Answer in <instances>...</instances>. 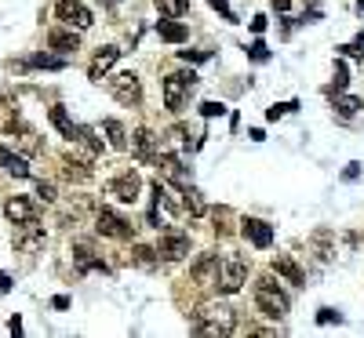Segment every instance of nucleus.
Instances as JSON below:
<instances>
[{
    "label": "nucleus",
    "instance_id": "nucleus-1",
    "mask_svg": "<svg viewBox=\"0 0 364 338\" xmlns=\"http://www.w3.org/2000/svg\"><path fill=\"white\" fill-rule=\"evenodd\" d=\"M233 327H237V313H233L226 302H211V306H201L197 316H194V331L197 334H230Z\"/></svg>",
    "mask_w": 364,
    "mask_h": 338
},
{
    "label": "nucleus",
    "instance_id": "nucleus-2",
    "mask_svg": "<svg viewBox=\"0 0 364 338\" xmlns=\"http://www.w3.org/2000/svg\"><path fill=\"white\" fill-rule=\"evenodd\" d=\"M255 306H259L263 316H270V320H284L291 302H288V294L273 284V277H259L255 280Z\"/></svg>",
    "mask_w": 364,
    "mask_h": 338
},
{
    "label": "nucleus",
    "instance_id": "nucleus-3",
    "mask_svg": "<svg viewBox=\"0 0 364 338\" xmlns=\"http://www.w3.org/2000/svg\"><path fill=\"white\" fill-rule=\"evenodd\" d=\"M197 73L194 70H182V73H171V77H164V105L171 113H179L182 105H186V98L194 95V88H197Z\"/></svg>",
    "mask_w": 364,
    "mask_h": 338
},
{
    "label": "nucleus",
    "instance_id": "nucleus-4",
    "mask_svg": "<svg viewBox=\"0 0 364 338\" xmlns=\"http://www.w3.org/2000/svg\"><path fill=\"white\" fill-rule=\"evenodd\" d=\"M248 280V259L244 255H226L219 259V280H215V291L222 294H237Z\"/></svg>",
    "mask_w": 364,
    "mask_h": 338
},
{
    "label": "nucleus",
    "instance_id": "nucleus-5",
    "mask_svg": "<svg viewBox=\"0 0 364 338\" xmlns=\"http://www.w3.org/2000/svg\"><path fill=\"white\" fill-rule=\"evenodd\" d=\"M55 15H58L62 26H70V30H77V33H84V30L95 22L92 8L80 4V0H58V4H55Z\"/></svg>",
    "mask_w": 364,
    "mask_h": 338
},
{
    "label": "nucleus",
    "instance_id": "nucleus-6",
    "mask_svg": "<svg viewBox=\"0 0 364 338\" xmlns=\"http://www.w3.org/2000/svg\"><path fill=\"white\" fill-rule=\"evenodd\" d=\"M95 229H99L102 237H113V240H132V237H135V226L127 222V219H120L117 211H110V207H102V211H99Z\"/></svg>",
    "mask_w": 364,
    "mask_h": 338
},
{
    "label": "nucleus",
    "instance_id": "nucleus-7",
    "mask_svg": "<svg viewBox=\"0 0 364 338\" xmlns=\"http://www.w3.org/2000/svg\"><path fill=\"white\" fill-rule=\"evenodd\" d=\"M48 244V233H44V226H37V222H23L15 229V251L18 255H33V251H40Z\"/></svg>",
    "mask_w": 364,
    "mask_h": 338
},
{
    "label": "nucleus",
    "instance_id": "nucleus-8",
    "mask_svg": "<svg viewBox=\"0 0 364 338\" xmlns=\"http://www.w3.org/2000/svg\"><path fill=\"white\" fill-rule=\"evenodd\" d=\"M106 193H110L113 200H120V204H135L139 193H142V178H139V171H124V175H117L110 186H106Z\"/></svg>",
    "mask_w": 364,
    "mask_h": 338
},
{
    "label": "nucleus",
    "instance_id": "nucleus-9",
    "mask_svg": "<svg viewBox=\"0 0 364 338\" xmlns=\"http://www.w3.org/2000/svg\"><path fill=\"white\" fill-rule=\"evenodd\" d=\"M157 255H164L168 262H179L189 255V237L182 229H164L161 233V244H157Z\"/></svg>",
    "mask_w": 364,
    "mask_h": 338
},
{
    "label": "nucleus",
    "instance_id": "nucleus-10",
    "mask_svg": "<svg viewBox=\"0 0 364 338\" xmlns=\"http://www.w3.org/2000/svg\"><path fill=\"white\" fill-rule=\"evenodd\" d=\"M110 91H113L117 102H124V105H139V102H142V84H139L135 73H120L117 80H110Z\"/></svg>",
    "mask_w": 364,
    "mask_h": 338
},
{
    "label": "nucleus",
    "instance_id": "nucleus-11",
    "mask_svg": "<svg viewBox=\"0 0 364 338\" xmlns=\"http://www.w3.org/2000/svg\"><path fill=\"white\" fill-rule=\"evenodd\" d=\"M117 58H120V51H117L113 44H110V48H99V55L92 58V66H88V80L102 84V77L117 66Z\"/></svg>",
    "mask_w": 364,
    "mask_h": 338
},
{
    "label": "nucleus",
    "instance_id": "nucleus-12",
    "mask_svg": "<svg viewBox=\"0 0 364 338\" xmlns=\"http://www.w3.org/2000/svg\"><path fill=\"white\" fill-rule=\"evenodd\" d=\"M189 273H194V280L201 287H215V280H219V255H201Z\"/></svg>",
    "mask_w": 364,
    "mask_h": 338
},
{
    "label": "nucleus",
    "instance_id": "nucleus-13",
    "mask_svg": "<svg viewBox=\"0 0 364 338\" xmlns=\"http://www.w3.org/2000/svg\"><path fill=\"white\" fill-rule=\"evenodd\" d=\"M4 215H8V222L23 226V222H37V207L26 197H11V200H4Z\"/></svg>",
    "mask_w": 364,
    "mask_h": 338
},
{
    "label": "nucleus",
    "instance_id": "nucleus-14",
    "mask_svg": "<svg viewBox=\"0 0 364 338\" xmlns=\"http://www.w3.org/2000/svg\"><path fill=\"white\" fill-rule=\"evenodd\" d=\"M241 233H244V240H251L255 247H270V244H273V229H270L263 219H244V222H241Z\"/></svg>",
    "mask_w": 364,
    "mask_h": 338
},
{
    "label": "nucleus",
    "instance_id": "nucleus-15",
    "mask_svg": "<svg viewBox=\"0 0 364 338\" xmlns=\"http://www.w3.org/2000/svg\"><path fill=\"white\" fill-rule=\"evenodd\" d=\"M48 48H51V51H62V55H73V51L80 48V33L70 30V26H66V30H51V33H48Z\"/></svg>",
    "mask_w": 364,
    "mask_h": 338
},
{
    "label": "nucleus",
    "instance_id": "nucleus-16",
    "mask_svg": "<svg viewBox=\"0 0 364 338\" xmlns=\"http://www.w3.org/2000/svg\"><path fill=\"white\" fill-rule=\"evenodd\" d=\"M273 273H277V277H284L288 284H295V287L306 284V273L291 262V255H277V259H273Z\"/></svg>",
    "mask_w": 364,
    "mask_h": 338
},
{
    "label": "nucleus",
    "instance_id": "nucleus-17",
    "mask_svg": "<svg viewBox=\"0 0 364 338\" xmlns=\"http://www.w3.org/2000/svg\"><path fill=\"white\" fill-rule=\"evenodd\" d=\"M132 145H135V157L139 160H157V138H153V131H149V128H139L132 135Z\"/></svg>",
    "mask_w": 364,
    "mask_h": 338
},
{
    "label": "nucleus",
    "instance_id": "nucleus-18",
    "mask_svg": "<svg viewBox=\"0 0 364 338\" xmlns=\"http://www.w3.org/2000/svg\"><path fill=\"white\" fill-rule=\"evenodd\" d=\"M0 167H4L8 175H15V178H30V164H26V157H18V153L4 150V145H0Z\"/></svg>",
    "mask_w": 364,
    "mask_h": 338
},
{
    "label": "nucleus",
    "instance_id": "nucleus-19",
    "mask_svg": "<svg viewBox=\"0 0 364 338\" xmlns=\"http://www.w3.org/2000/svg\"><path fill=\"white\" fill-rule=\"evenodd\" d=\"M157 33H161V40H168V44H182V40L189 37V30L182 22H175V18H161Z\"/></svg>",
    "mask_w": 364,
    "mask_h": 338
},
{
    "label": "nucleus",
    "instance_id": "nucleus-20",
    "mask_svg": "<svg viewBox=\"0 0 364 338\" xmlns=\"http://www.w3.org/2000/svg\"><path fill=\"white\" fill-rule=\"evenodd\" d=\"M51 124H55V128H58L62 135H66L70 142H77V128H80V124H73V120H70L66 105H51Z\"/></svg>",
    "mask_w": 364,
    "mask_h": 338
},
{
    "label": "nucleus",
    "instance_id": "nucleus-21",
    "mask_svg": "<svg viewBox=\"0 0 364 338\" xmlns=\"http://www.w3.org/2000/svg\"><path fill=\"white\" fill-rule=\"evenodd\" d=\"M102 131H106V138H110V145L113 150H127V131H124V124L120 120H102Z\"/></svg>",
    "mask_w": 364,
    "mask_h": 338
},
{
    "label": "nucleus",
    "instance_id": "nucleus-22",
    "mask_svg": "<svg viewBox=\"0 0 364 338\" xmlns=\"http://www.w3.org/2000/svg\"><path fill=\"white\" fill-rule=\"evenodd\" d=\"M179 189H182V207H186L194 219H201L204 211H208V207H204V200H201V193H197V189L189 186V182H186V186H179Z\"/></svg>",
    "mask_w": 364,
    "mask_h": 338
},
{
    "label": "nucleus",
    "instance_id": "nucleus-23",
    "mask_svg": "<svg viewBox=\"0 0 364 338\" xmlns=\"http://www.w3.org/2000/svg\"><path fill=\"white\" fill-rule=\"evenodd\" d=\"M18 105L11 102V98H0V131H15L18 128Z\"/></svg>",
    "mask_w": 364,
    "mask_h": 338
},
{
    "label": "nucleus",
    "instance_id": "nucleus-24",
    "mask_svg": "<svg viewBox=\"0 0 364 338\" xmlns=\"http://www.w3.org/2000/svg\"><path fill=\"white\" fill-rule=\"evenodd\" d=\"M189 11V0H157V15L161 18H182Z\"/></svg>",
    "mask_w": 364,
    "mask_h": 338
},
{
    "label": "nucleus",
    "instance_id": "nucleus-25",
    "mask_svg": "<svg viewBox=\"0 0 364 338\" xmlns=\"http://www.w3.org/2000/svg\"><path fill=\"white\" fill-rule=\"evenodd\" d=\"M335 110H339L342 117H353V113L364 110V102H360L357 95H342V91H335Z\"/></svg>",
    "mask_w": 364,
    "mask_h": 338
},
{
    "label": "nucleus",
    "instance_id": "nucleus-26",
    "mask_svg": "<svg viewBox=\"0 0 364 338\" xmlns=\"http://www.w3.org/2000/svg\"><path fill=\"white\" fill-rule=\"evenodd\" d=\"M33 70H66V58H55V55H33L30 58Z\"/></svg>",
    "mask_w": 364,
    "mask_h": 338
},
{
    "label": "nucleus",
    "instance_id": "nucleus-27",
    "mask_svg": "<svg viewBox=\"0 0 364 338\" xmlns=\"http://www.w3.org/2000/svg\"><path fill=\"white\" fill-rule=\"evenodd\" d=\"M346 84H350V70L342 58H335V91H346Z\"/></svg>",
    "mask_w": 364,
    "mask_h": 338
},
{
    "label": "nucleus",
    "instance_id": "nucleus-28",
    "mask_svg": "<svg viewBox=\"0 0 364 338\" xmlns=\"http://www.w3.org/2000/svg\"><path fill=\"white\" fill-rule=\"evenodd\" d=\"M291 110H299V102H277V105H270V110H266V117H270V120H281V117L291 113Z\"/></svg>",
    "mask_w": 364,
    "mask_h": 338
},
{
    "label": "nucleus",
    "instance_id": "nucleus-29",
    "mask_svg": "<svg viewBox=\"0 0 364 338\" xmlns=\"http://www.w3.org/2000/svg\"><path fill=\"white\" fill-rule=\"evenodd\" d=\"M248 58H251V62H266V58H270V48H266V40H255V44L248 48Z\"/></svg>",
    "mask_w": 364,
    "mask_h": 338
},
{
    "label": "nucleus",
    "instance_id": "nucleus-30",
    "mask_svg": "<svg viewBox=\"0 0 364 338\" xmlns=\"http://www.w3.org/2000/svg\"><path fill=\"white\" fill-rule=\"evenodd\" d=\"M135 262H139V266H153V262H157V251L139 244V247H135Z\"/></svg>",
    "mask_w": 364,
    "mask_h": 338
},
{
    "label": "nucleus",
    "instance_id": "nucleus-31",
    "mask_svg": "<svg viewBox=\"0 0 364 338\" xmlns=\"http://www.w3.org/2000/svg\"><path fill=\"white\" fill-rule=\"evenodd\" d=\"M339 51H342V55H350V58H364V33L353 40V44H342Z\"/></svg>",
    "mask_w": 364,
    "mask_h": 338
},
{
    "label": "nucleus",
    "instance_id": "nucleus-32",
    "mask_svg": "<svg viewBox=\"0 0 364 338\" xmlns=\"http://www.w3.org/2000/svg\"><path fill=\"white\" fill-rule=\"evenodd\" d=\"M37 197L44 200V204H55V200H58V193H55L51 182H37Z\"/></svg>",
    "mask_w": 364,
    "mask_h": 338
},
{
    "label": "nucleus",
    "instance_id": "nucleus-33",
    "mask_svg": "<svg viewBox=\"0 0 364 338\" xmlns=\"http://www.w3.org/2000/svg\"><path fill=\"white\" fill-rule=\"evenodd\" d=\"M222 113H226V105H222V102H201V117H208V120H211V117H222Z\"/></svg>",
    "mask_w": 364,
    "mask_h": 338
},
{
    "label": "nucleus",
    "instance_id": "nucleus-34",
    "mask_svg": "<svg viewBox=\"0 0 364 338\" xmlns=\"http://www.w3.org/2000/svg\"><path fill=\"white\" fill-rule=\"evenodd\" d=\"M208 4H211V8H215V11H219V15L226 18V22H237V15H233V8L226 4V0H208Z\"/></svg>",
    "mask_w": 364,
    "mask_h": 338
},
{
    "label": "nucleus",
    "instance_id": "nucleus-35",
    "mask_svg": "<svg viewBox=\"0 0 364 338\" xmlns=\"http://www.w3.org/2000/svg\"><path fill=\"white\" fill-rule=\"evenodd\" d=\"M342 320V313H335V309H317V324H339Z\"/></svg>",
    "mask_w": 364,
    "mask_h": 338
},
{
    "label": "nucleus",
    "instance_id": "nucleus-36",
    "mask_svg": "<svg viewBox=\"0 0 364 338\" xmlns=\"http://www.w3.org/2000/svg\"><path fill=\"white\" fill-rule=\"evenodd\" d=\"M357 175H360V164H357V160H353V164H346V171H342V178H346V182H353Z\"/></svg>",
    "mask_w": 364,
    "mask_h": 338
},
{
    "label": "nucleus",
    "instance_id": "nucleus-37",
    "mask_svg": "<svg viewBox=\"0 0 364 338\" xmlns=\"http://www.w3.org/2000/svg\"><path fill=\"white\" fill-rule=\"evenodd\" d=\"M251 33H266V15H255L251 18Z\"/></svg>",
    "mask_w": 364,
    "mask_h": 338
},
{
    "label": "nucleus",
    "instance_id": "nucleus-38",
    "mask_svg": "<svg viewBox=\"0 0 364 338\" xmlns=\"http://www.w3.org/2000/svg\"><path fill=\"white\" fill-rule=\"evenodd\" d=\"M179 55H182L186 62H204V58H208V51H179Z\"/></svg>",
    "mask_w": 364,
    "mask_h": 338
},
{
    "label": "nucleus",
    "instance_id": "nucleus-39",
    "mask_svg": "<svg viewBox=\"0 0 364 338\" xmlns=\"http://www.w3.org/2000/svg\"><path fill=\"white\" fill-rule=\"evenodd\" d=\"M51 306H55V309H66V306H70V299H66V294H55Z\"/></svg>",
    "mask_w": 364,
    "mask_h": 338
},
{
    "label": "nucleus",
    "instance_id": "nucleus-40",
    "mask_svg": "<svg viewBox=\"0 0 364 338\" xmlns=\"http://www.w3.org/2000/svg\"><path fill=\"white\" fill-rule=\"evenodd\" d=\"M270 4H273V8H277V11H281V15H284V11H288V8H291V0H270Z\"/></svg>",
    "mask_w": 364,
    "mask_h": 338
},
{
    "label": "nucleus",
    "instance_id": "nucleus-41",
    "mask_svg": "<svg viewBox=\"0 0 364 338\" xmlns=\"http://www.w3.org/2000/svg\"><path fill=\"white\" fill-rule=\"evenodd\" d=\"M4 291H11V277H8V273H0V294H4Z\"/></svg>",
    "mask_w": 364,
    "mask_h": 338
},
{
    "label": "nucleus",
    "instance_id": "nucleus-42",
    "mask_svg": "<svg viewBox=\"0 0 364 338\" xmlns=\"http://www.w3.org/2000/svg\"><path fill=\"white\" fill-rule=\"evenodd\" d=\"M8 331H11V334H18V331H23V320H18V316H11V324H8Z\"/></svg>",
    "mask_w": 364,
    "mask_h": 338
},
{
    "label": "nucleus",
    "instance_id": "nucleus-43",
    "mask_svg": "<svg viewBox=\"0 0 364 338\" xmlns=\"http://www.w3.org/2000/svg\"><path fill=\"white\" fill-rule=\"evenodd\" d=\"M357 11H360V15H364V0H357Z\"/></svg>",
    "mask_w": 364,
    "mask_h": 338
}]
</instances>
